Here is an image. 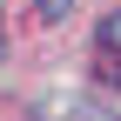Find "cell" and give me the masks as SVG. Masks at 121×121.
Listing matches in <instances>:
<instances>
[{
	"mask_svg": "<svg viewBox=\"0 0 121 121\" xmlns=\"http://www.w3.org/2000/svg\"><path fill=\"white\" fill-rule=\"evenodd\" d=\"M101 81H121V54H108V60H101Z\"/></svg>",
	"mask_w": 121,
	"mask_h": 121,
	"instance_id": "3957f363",
	"label": "cell"
},
{
	"mask_svg": "<svg viewBox=\"0 0 121 121\" xmlns=\"http://www.w3.org/2000/svg\"><path fill=\"white\" fill-rule=\"evenodd\" d=\"M74 121H114L108 108H74Z\"/></svg>",
	"mask_w": 121,
	"mask_h": 121,
	"instance_id": "277c9868",
	"label": "cell"
},
{
	"mask_svg": "<svg viewBox=\"0 0 121 121\" xmlns=\"http://www.w3.org/2000/svg\"><path fill=\"white\" fill-rule=\"evenodd\" d=\"M0 54H7V34H0Z\"/></svg>",
	"mask_w": 121,
	"mask_h": 121,
	"instance_id": "5b68a950",
	"label": "cell"
},
{
	"mask_svg": "<svg viewBox=\"0 0 121 121\" xmlns=\"http://www.w3.org/2000/svg\"><path fill=\"white\" fill-rule=\"evenodd\" d=\"M34 13H40V20H67V13H74V0H34Z\"/></svg>",
	"mask_w": 121,
	"mask_h": 121,
	"instance_id": "7a4b0ae2",
	"label": "cell"
},
{
	"mask_svg": "<svg viewBox=\"0 0 121 121\" xmlns=\"http://www.w3.org/2000/svg\"><path fill=\"white\" fill-rule=\"evenodd\" d=\"M94 34H101V47H108V54H121V7H114V13H101Z\"/></svg>",
	"mask_w": 121,
	"mask_h": 121,
	"instance_id": "6da1fadb",
	"label": "cell"
}]
</instances>
